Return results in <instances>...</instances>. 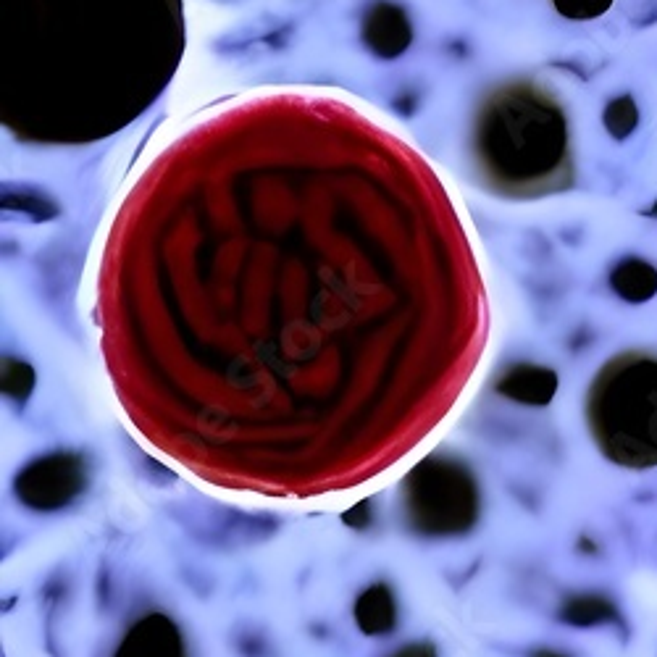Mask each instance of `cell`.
Returning <instances> with one entry per match:
<instances>
[{
    "label": "cell",
    "mask_w": 657,
    "mask_h": 657,
    "mask_svg": "<svg viewBox=\"0 0 657 657\" xmlns=\"http://www.w3.org/2000/svg\"><path fill=\"white\" fill-rule=\"evenodd\" d=\"M587 424L600 453L621 468L657 466V355L629 350L594 374Z\"/></svg>",
    "instance_id": "obj_1"
},
{
    "label": "cell",
    "mask_w": 657,
    "mask_h": 657,
    "mask_svg": "<svg viewBox=\"0 0 657 657\" xmlns=\"http://www.w3.org/2000/svg\"><path fill=\"white\" fill-rule=\"evenodd\" d=\"M568 148L560 106L534 90L505 92L481 124L489 166L513 184H534L558 169Z\"/></svg>",
    "instance_id": "obj_2"
},
{
    "label": "cell",
    "mask_w": 657,
    "mask_h": 657,
    "mask_svg": "<svg viewBox=\"0 0 657 657\" xmlns=\"http://www.w3.org/2000/svg\"><path fill=\"white\" fill-rule=\"evenodd\" d=\"M405 510L426 537H458L479 516V489L466 466L445 458L421 460L405 481Z\"/></svg>",
    "instance_id": "obj_3"
},
{
    "label": "cell",
    "mask_w": 657,
    "mask_h": 657,
    "mask_svg": "<svg viewBox=\"0 0 657 657\" xmlns=\"http://www.w3.org/2000/svg\"><path fill=\"white\" fill-rule=\"evenodd\" d=\"M87 484V471L82 458L74 453H50L32 460L14 479V495L29 510L66 508L82 495Z\"/></svg>",
    "instance_id": "obj_4"
},
{
    "label": "cell",
    "mask_w": 657,
    "mask_h": 657,
    "mask_svg": "<svg viewBox=\"0 0 657 657\" xmlns=\"http://www.w3.org/2000/svg\"><path fill=\"white\" fill-rule=\"evenodd\" d=\"M363 43L379 58H397L413 43V27L403 6L392 0H379L368 8L363 19Z\"/></svg>",
    "instance_id": "obj_5"
},
{
    "label": "cell",
    "mask_w": 657,
    "mask_h": 657,
    "mask_svg": "<svg viewBox=\"0 0 657 657\" xmlns=\"http://www.w3.org/2000/svg\"><path fill=\"white\" fill-rule=\"evenodd\" d=\"M114 657H184V642L166 615H145L127 631Z\"/></svg>",
    "instance_id": "obj_6"
},
{
    "label": "cell",
    "mask_w": 657,
    "mask_h": 657,
    "mask_svg": "<svg viewBox=\"0 0 657 657\" xmlns=\"http://www.w3.org/2000/svg\"><path fill=\"white\" fill-rule=\"evenodd\" d=\"M558 389V376L542 366H516L502 374L497 392L523 405H547Z\"/></svg>",
    "instance_id": "obj_7"
},
{
    "label": "cell",
    "mask_w": 657,
    "mask_h": 657,
    "mask_svg": "<svg viewBox=\"0 0 657 657\" xmlns=\"http://www.w3.org/2000/svg\"><path fill=\"white\" fill-rule=\"evenodd\" d=\"M355 623L366 636H384L395 629L397 608L392 589L387 584H374V587L363 589L361 597L355 600Z\"/></svg>",
    "instance_id": "obj_8"
},
{
    "label": "cell",
    "mask_w": 657,
    "mask_h": 657,
    "mask_svg": "<svg viewBox=\"0 0 657 657\" xmlns=\"http://www.w3.org/2000/svg\"><path fill=\"white\" fill-rule=\"evenodd\" d=\"M610 284L618 295H623L631 303L647 300L655 295L657 290V271L652 269L650 263L639 261V258H629L623 261L618 269L610 276Z\"/></svg>",
    "instance_id": "obj_9"
},
{
    "label": "cell",
    "mask_w": 657,
    "mask_h": 657,
    "mask_svg": "<svg viewBox=\"0 0 657 657\" xmlns=\"http://www.w3.org/2000/svg\"><path fill=\"white\" fill-rule=\"evenodd\" d=\"M3 211L24 216L29 221H50L58 216V205L35 187H16L8 184L3 190Z\"/></svg>",
    "instance_id": "obj_10"
},
{
    "label": "cell",
    "mask_w": 657,
    "mask_h": 657,
    "mask_svg": "<svg viewBox=\"0 0 657 657\" xmlns=\"http://www.w3.org/2000/svg\"><path fill=\"white\" fill-rule=\"evenodd\" d=\"M0 387H3V395L8 400L22 403L35 389V368L19 361V358H6L3 361V374H0Z\"/></svg>",
    "instance_id": "obj_11"
},
{
    "label": "cell",
    "mask_w": 657,
    "mask_h": 657,
    "mask_svg": "<svg viewBox=\"0 0 657 657\" xmlns=\"http://www.w3.org/2000/svg\"><path fill=\"white\" fill-rule=\"evenodd\" d=\"M636 124H639V108H636L631 95L615 98L613 103L605 108V127H608V132L615 140L629 137L636 129Z\"/></svg>",
    "instance_id": "obj_12"
},
{
    "label": "cell",
    "mask_w": 657,
    "mask_h": 657,
    "mask_svg": "<svg viewBox=\"0 0 657 657\" xmlns=\"http://www.w3.org/2000/svg\"><path fill=\"white\" fill-rule=\"evenodd\" d=\"M552 6L571 22H589V19H600L608 14L613 8V0H552Z\"/></svg>",
    "instance_id": "obj_13"
},
{
    "label": "cell",
    "mask_w": 657,
    "mask_h": 657,
    "mask_svg": "<svg viewBox=\"0 0 657 657\" xmlns=\"http://www.w3.org/2000/svg\"><path fill=\"white\" fill-rule=\"evenodd\" d=\"M342 521H345L347 526H353V529H366L368 523H371V508H368V502L353 505V508L342 516Z\"/></svg>",
    "instance_id": "obj_14"
},
{
    "label": "cell",
    "mask_w": 657,
    "mask_h": 657,
    "mask_svg": "<svg viewBox=\"0 0 657 657\" xmlns=\"http://www.w3.org/2000/svg\"><path fill=\"white\" fill-rule=\"evenodd\" d=\"M392 657H437L431 644H408L403 650H397Z\"/></svg>",
    "instance_id": "obj_15"
},
{
    "label": "cell",
    "mask_w": 657,
    "mask_h": 657,
    "mask_svg": "<svg viewBox=\"0 0 657 657\" xmlns=\"http://www.w3.org/2000/svg\"><path fill=\"white\" fill-rule=\"evenodd\" d=\"M537 657H560V655H552V652H539Z\"/></svg>",
    "instance_id": "obj_16"
}]
</instances>
